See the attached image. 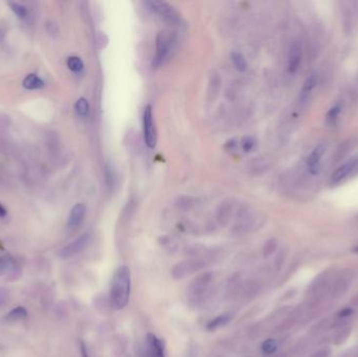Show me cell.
<instances>
[{"label":"cell","instance_id":"1","mask_svg":"<svg viewBox=\"0 0 358 357\" xmlns=\"http://www.w3.org/2000/svg\"><path fill=\"white\" fill-rule=\"evenodd\" d=\"M131 292L130 269L126 265L119 266L116 271L110 286V303L113 309L121 310L127 306Z\"/></svg>","mask_w":358,"mask_h":357},{"label":"cell","instance_id":"2","mask_svg":"<svg viewBox=\"0 0 358 357\" xmlns=\"http://www.w3.org/2000/svg\"><path fill=\"white\" fill-rule=\"evenodd\" d=\"M175 41V36L168 31H161L157 34L156 54L153 59L154 67H159L169 58L170 53L174 47Z\"/></svg>","mask_w":358,"mask_h":357},{"label":"cell","instance_id":"3","mask_svg":"<svg viewBox=\"0 0 358 357\" xmlns=\"http://www.w3.org/2000/svg\"><path fill=\"white\" fill-rule=\"evenodd\" d=\"M212 281L213 275L204 274L199 276L197 279L191 283L189 287V296L193 302L198 303L201 301L203 297H205L207 290H209Z\"/></svg>","mask_w":358,"mask_h":357},{"label":"cell","instance_id":"4","mask_svg":"<svg viewBox=\"0 0 358 357\" xmlns=\"http://www.w3.org/2000/svg\"><path fill=\"white\" fill-rule=\"evenodd\" d=\"M139 357H166L162 340L153 333H149L145 344L139 347Z\"/></svg>","mask_w":358,"mask_h":357},{"label":"cell","instance_id":"5","mask_svg":"<svg viewBox=\"0 0 358 357\" xmlns=\"http://www.w3.org/2000/svg\"><path fill=\"white\" fill-rule=\"evenodd\" d=\"M148 4L150 5V8L159 14L161 18L168 21L169 23L176 24L180 22V15L174 9V6H172L170 3L166 1H157V0H154V1L148 2Z\"/></svg>","mask_w":358,"mask_h":357},{"label":"cell","instance_id":"6","mask_svg":"<svg viewBox=\"0 0 358 357\" xmlns=\"http://www.w3.org/2000/svg\"><path fill=\"white\" fill-rule=\"evenodd\" d=\"M142 124H144V137L146 144L149 148H154L156 146L157 137L153 120L152 107L150 105H147L145 107L144 116H142Z\"/></svg>","mask_w":358,"mask_h":357},{"label":"cell","instance_id":"7","mask_svg":"<svg viewBox=\"0 0 358 357\" xmlns=\"http://www.w3.org/2000/svg\"><path fill=\"white\" fill-rule=\"evenodd\" d=\"M204 266V263L202 261L196 260H189L183 261L180 263H177L176 265L172 269V276L174 279L180 280L183 278H187L188 276L196 273Z\"/></svg>","mask_w":358,"mask_h":357},{"label":"cell","instance_id":"8","mask_svg":"<svg viewBox=\"0 0 358 357\" xmlns=\"http://www.w3.org/2000/svg\"><path fill=\"white\" fill-rule=\"evenodd\" d=\"M90 241V233H84L80 237L77 238L75 241L70 242L65 247L62 248L60 252V257L62 259H68L70 257H74L75 255L81 253L83 249L88 245Z\"/></svg>","mask_w":358,"mask_h":357},{"label":"cell","instance_id":"9","mask_svg":"<svg viewBox=\"0 0 358 357\" xmlns=\"http://www.w3.org/2000/svg\"><path fill=\"white\" fill-rule=\"evenodd\" d=\"M358 171V156L341 165L331 176V183L338 184Z\"/></svg>","mask_w":358,"mask_h":357},{"label":"cell","instance_id":"10","mask_svg":"<svg viewBox=\"0 0 358 357\" xmlns=\"http://www.w3.org/2000/svg\"><path fill=\"white\" fill-rule=\"evenodd\" d=\"M302 56H303V48L300 42L298 40H295L291 43L289 47V54H288V70L289 73H296L298 69L300 62H302Z\"/></svg>","mask_w":358,"mask_h":357},{"label":"cell","instance_id":"11","mask_svg":"<svg viewBox=\"0 0 358 357\" xmlns=\"http://www.w3.org/2000/svg\"><path fill=\"white\" fill-rule=\"evenodd\" d=\"M326 151L325 145H318L313 149V151L307 157V167L312 175H316L320 170V159Z\"/></svg>","mask_w":358,"mask_h":357},{"label":"cell","instance_id":"12","mask_svg":"<svg viewBox=\"0 0 358 357\" xmlns=\"http://www.w3.org/2000/svg\"><path fill=\"white\" fill-rule=\"evenodd\" d=\"M86 214V205L83 203H78L76 204L70 211L68 221H67V227L69 230H75L79 225L82 223L84 220Z\"/></svg>","mask_w":358,"mask_h":357},{"label":"cell","instance_id":"13","mask_svg":"<svg viewBox=\"0 0 358 357\" xmlns=\"http://www.w3.org/2000/svg\"><path fill=\"white\" fill-rule=\"evenodd\" d=\"M317 83H318V77L316 74H311L306 79L302 91H300V102H305L306 99L309 98L311 91L317 86Z\"/></svg>","mask_w":358,"mask_h":357},{"label":"cell","instance_id":"14","mask_svg":"<svg viewBox=\"0 0 358 357\" xmlns=\"http://www.w3.org/2000/svg\"><path fill=\"white\" fill-rule=\"evenodd\" d=\"M231 320V316L230 314H221V316H218L215 318H213L212 320H210L209 323H207L206 325V329L209 331H214L218 329V328L220 327H223L225 326L228 322Z\"/></svg>","mask_w":358,"mask_h":357},{"label":"cell","instance_id":"15","mask_svg":"<svg viewBox=\"0 0 358 357\" xmlns=\"http://www.w3.org/2000/svg\"><path fill=\"white\" fill-rule=\"evenodd\" d=\"M44 86V82L36 75H28L23 80V87L27 90L41 89Z\"/></svg>","mask_w":358,"mask_h":357},{"label":"cell","instance_id":"16","mask_svg":"<svg viewBox=\"0 0 358 357\" xmlns=\"http://www.w3.org/2000/svg\"><path fill=\"white\" fill-rule=\"evenodd\" d=\"M231 59L234 64V66L237 68L239 71H245L247 68V62L245 57L243 56L241 53L234 52L231 55Z\"/></svg>","mask_w":358,"mask_h":357},{"label":"cell","instance_id":"17","mask_svg":"<svg viewBox=\"0 0 358 357\" xmlns=\"http://www.w3.org/2000/svg\"><path fill=\"white\" fill-rule=\"evenodd\" d=\"M340 110H341V105H340V103H338V104H335L333 107H331V109L328 111L327 117H326V120H327V124L329 126L335 125L336 120H338V118L339 113H340Z\"/></svg>","mask_w":358,"mask_h":357},{"label":"cell","instance_id":"18","mask_svg":"<svg viewBox=\"0 0 358 357\" xmlns=\"http://www.w3.org/2000/svg\"><path fill=\"white\" fill-rule=\"evenodd\" d=\"M76 112L79 117L85 118L89 113V103L85 98H80L76 103Z\"/></svg>","mask_w":358,"mask_h":357},{"label":"cell","instance_id":"19","mask_svg":"<svg viewBox=\"0 0 358 357\" xmlns=\"http://www.w3.org/2000/svg\"><path fill=\"white\" fill-rule=\"evenodd\" d=\"M27 317V311L25 308H23V307H17V308L13 309L12 311H10L8 313V316L5 317V318L8 320H19V319H22L24 317Z\"/></svg>","mask_w":358,"mask_h":357},{"label":"cell","instance_id":"20","mask_svg":"<svg viewBox=\"0 0 358 357\" xmlns=\"http://www.w3.org/2000/svg\"><path fill=\"white\" fill-rule=\"evenodd\" d=\"M67 66L74 73H80L84 68V63L79 57H69L67 59Z\"/></svg>","mask_w":358,"mask_h":357},{"label":"cell","instance_id":"21","mask_svg":"<svg viewBox=\"0 0 358 357\" xmlns=\"http://www.w3.org/2000/svg\"><path fill=\"white\" fill-rule=\"evenodd\" d=\"M12 11L16 14V15L20 18V19H24L27 17L28 15V11L23 6L22 4H20L18 2H9Z\"/></svg>","mask_w":358,"mask_h":357},{"label":"cell","instance_id":"22","mask_svg":"<svg viewBox=\"0 0 358 357\" xmlns=\"http://www.w3.org/2000/svg\"><path fill=\"white\" fill-rule=\"evenodd\" d=\"M277 349H278V344H277V341L274 339H267L262 344V352L265 355L274 354L277 351Z\"/></svg>","mask_w":358,"mask_h":357},{"label":"cell","instance_id":"23","mask_svg":"<svg viewBox=\"0 0 358 357\" xmlns=\"http://www.w3.org/2000/svg\"><path fill=\"white\" fill-rule=\"evenodd\" d=\"M106 180H107V185L108 188L113 191L114 187L117 184V178H116V174L113 172V169L110 166L106 167Z\"/></svg>","mask_w":358,"mask_h":357},{"label":"cell","instance_id":"24","mask_svg":"<svg viewBox=\"0 0 358 357\" xmlns=\"http://www.w3.org/2000/svg\"><path fill=\"white\" fill-rule=\"evenodd\" d=\"M276 248H277V241L275 239L268 240L266 243H265L264 247H263L264 257H268L271 254H274V252L276 251Z\"/></svg>","mask_w":358,"mask_h":357},{"label":"cell","instance_id":"25","mask_svg":"<svg viewBox=\"0 0 358 357\" xmlns=\"http://www.w3.org/2000/svg\"><path fill=\"white\" fill-rule=\"evenodd\" d=\"M255 146V139L252 137H246L243 139L242 147L245 152H249Z\"/></svg>","mask_w":358,"mask_h":357},{"label":"cell","instance_id":"26","mask_svg":"<svg viewBox=\"0 0 358 357\" xmlns=\"http://www.w3.org/2000/svg\"><path fill=\"white\" fill-rule=\"evenodd\" d=\"M81 354H82V357H89L87 348H86L84 342H81Z\"/></svg>","mask_w":358,"mask_h":357},{"label":"cell","instance_id":"27","mask_svg":"<svg viewBox=\"0 0 358 357\" xmlns=\"http://www.w3.org/2000/svg\"><path fill=\"white\" fill-rule=\"evenodd\" d=\"M353 310L351 308H347V309H343L340 313H339V317H348L350 316V314H352Z\"/></svg>","mask_w":358,"mask_h":357},{"label":"cell","instance_id":"28","mask_svg":"<svg viewBox=\"0 0 358 357\" xmlns=\"http://www.w3.org/2000/svg\"><path fill=\"white\" fill-rule=\"evenodd\" d=\"M6 216V210L2 204H0V217H5Z\"/></svg>","mask_w":358,"mask_h":357},{"label":"cell","instance_id":"29","mask_svg":"<svg viewBox=\"0 0 358 357\" xmlns=\"http://www.w3.org/2000/svg\"><path fill=\"white\" fill-rule=\"evenodd\" d=\"M354 252H357V253H358V246H356V247L354 248Z\"/></svg>","mask_w":358,"mask_h":357}]
</instances>
